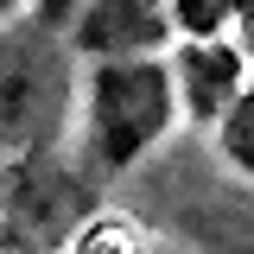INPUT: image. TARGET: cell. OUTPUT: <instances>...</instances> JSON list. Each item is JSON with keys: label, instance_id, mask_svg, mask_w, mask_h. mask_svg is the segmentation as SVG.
Segmentation results:
<instances>
[{"label": "cell", "instance_id": "6da1fadb", "mask_svg": "<svg viewBox=\"0 0 254 254\" xmlns=\"http://www.w3.org/2000/svg\"><path fill=\"white\" fill-rule=\"evenodd\" d=\"M178 70L159 58H102L89 70V153L102 172H127L140 153H153L159 140L172 133L178 115Z\"/></svg>", "mask_w": 254, "mask_h": 254}, {"label": "cell", "instance_id": "5b68a950", "mask_svg": "<svg viewBox=\"0 0 254 254\" xmlns=\"http://www.w3.org/2000/svg\"><path fill=\"white\" fill-rule=\"evenodd\" d=\"M172 70H178V95H185V108L197 115L203 127H216L242 89H248V58H242V45L235 38H222V32H203V38H178V51H172Z\"/></svg>", "mask_w": 254, "mask_h": 254}, {"label": "cell", "instance_id": "8992f818", "mask_svg": "<svg viewBox=\"0 0 254 254\" xmlns=\"http://www.w3.org/2000/svg\"><path fill=\"white\" fill-rule=\"evenodd\" d=\"M70 248H76V254H95V248H146V229L127 222V216H95V222L76 229Z\"/></svg>", "mask_w": 254, "mask_h": 254}, {"label": "cell", "instance_id": "ba28073f", "mask_svg": "<svg viewBox=\"0 0 254 254\" xmlns=\"http://www.w3.org/2000/svg\"><path fill=\"white\" fill-rule=\"evenodd\" d=\"M172 6H178V32H190V38L222 32V19H229V0H172Z\"/></svg>", "mask_w": 254, "mask_h": 254}, {"label": "cell", "instance_id": "30bf717a", "mask_svg": "<svg viewBox=\"0 0 254 254\" xmlns=\"http://www.w3.org/2000/svg\"><path fill=\"white\" fill-rule=\"evenodd\" d=\"M26 6H32V0H6V19H19V13H26Z\"/></svg>", "mask_w": 254, "mask_h": 254}, {"label": "cell", "instance_id": "7a4b0ae2", "mask_svg": "<svg viewBox=\"0 0 254 254\" xmlns=\"http://www.w3.org/2000/svg\"><path fill=\"white\" fill-rule=\"evenodd\" d=\"M70 58L83 51L70 32H58V19H38V13L6 19V153L58 146L64 115L76 102Z\"/></svg>", "mask_w": 254, "mask_h": 254}, {"label": "cell", "instance_id": "3957f363", "mask_svg": "<svg viewBox=\"0 0 254 254\" xmlns=\"http://www.w3.org/2000/svg\"><path fill=\"white\" fill-rule=\"evenodd\" d=\"M89 222V185L58 146L6 153V248H70Z\"/></svg>", "mask_w": 254, "mask_h": 254}, {"label": "cell", "instance_id": "277c9868", "mask_svg": "<svg viewBox=\"0 0 254 254\" xmlns=\"http://www.w3.org/2000/svg\"><path fill=\"white\" fill-rule=\"evenodd\" d=\"M178 32V6L172 0H83L70 38L83 58H153L159 45H172Z\"/></svg>", "mask_w": 254, "mask_h": 254}, {"label": "cell", "instance_id": "9c48e42d", "mask_svg": "<svg viewBox=\"0 0 254 254\" xmlns=\"http://www.w3.org/2000/svg\"><path fill=\"white\" fill-rule=\"evenodd\" d=\"M70 6H83V0H32V13H38V19H70Z\"/></svg>", "mask_w": 254, "mask_h": 254}, {"label": "cell", "instance_id": "52a82bcc", "mask_svg": "<svg viewBox=\"0 0 254 254\" xmlns=\"http://www.w3.org/2000/svg\"><path fill=\"white\" fill-rule=\"evenodd\" d=\"M222 146L242 172H254V89H242V102L222 115Z\"/></svg>", "mask_w": 254, "mask_h": 254}]
</instances>
